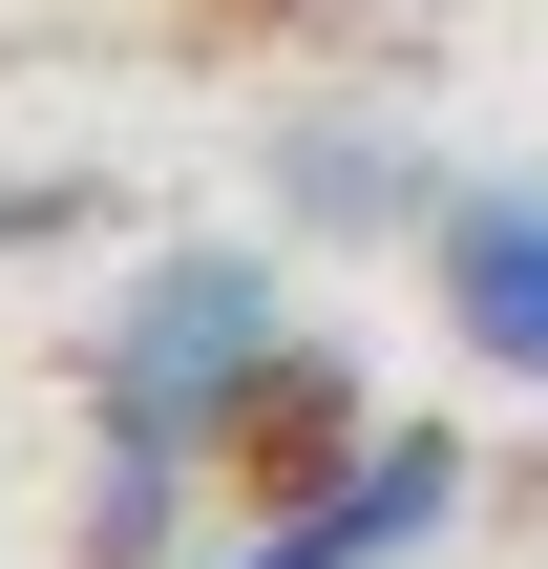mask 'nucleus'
Returning a JSON list of instances; mask_svg holds the SVG:
<instances>
[{"mask_svg": "<svg viewBox=\"0 0 548 569\" xmlns=\"http://www.w3.org/2000/svg\"><path fill=\"white\" fill-rule=\"evenodd\" d=\"M275 211H296V232H359V253H422V232H444V169H422L401 127H296V148H275Z\"/></svg>", "mask_w": 548, "mask_h": 569, "instance_id": "4", "label": "nucleus"}, {"mask_svg": "<svg viewBox=\"0 0 548 569\" xmlns=\"http://www.w3.org/2000/svg\"><path fill=\"white\" fill-rule=\"evenodd\" d=\"M422 317H444L465 380L548 401V169H465V190H444V232H422Z\"/></svg>", "mask_w": 548, "mask_h": 569, "instance_id": "3", "label": "nucleus"}, {"mask_svg": "<svg viewBox=\"0 0 548 569\" xmlns=\"http://www.w3.org/2000/svg\"><path fill=\"white\" fill-rule=\"evenodd\" d=\"M84 443H148V465H190V486H296L317 443H359V380H338V338L296 317L275 253L190 232V253H148V274L106 296V338H84Z\"/></svg>", "mask_w": 548, "mask_h": 569, "instance_id": "1", "label": "nucleus"}, {"mask_svg": "<svg viewBox=\"0 0 548 569\" xmlns=\"http://www.w3.org/2000/svg\"><path fill=\"white\" fill-rule=\"evenodd\" d=\"M444 528H465V443H444V422H359V443H317L296 486L211 507L169 569H422Z\"/></svg>", "mask_w": 548, "mask_h": 569, "instance_id": "2", "label": "nucleus"}]
</instances>
